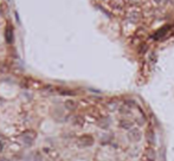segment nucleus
I'll return each mask as SVG.
<instances>
[{"label": "nucleus", "mask_w": 174, "mask_h": 161, "mask_svg": "<svg viewBox=\"0 0 174 161\" xmlns=\"http://www.w3.org/2000/svg\"><path fill=\"white\" fill-rule=\"evenodd\" d=\"M0 161H8L7 159H0Z\"/></svg>", "instance_id": "9"}, {"label": "nucleus", "mask_w": 174, "mask_h": 161, "mask_svg": "<svg viewBox=\"0 0 174 161\" xmlns=\"http://www.w3.org/2000/svg\"><path fill=\"white\" fill-rule=\"evenodd\" d=\"M1 148H2V143H1V141H0V151H1Z\"/></svg>", "instance_id": "8"}, {"label": "nucleus", "mask_w": 174, "mask_h": 161, "mask_svg": "<svg viewBox=\"0 0 174 161\" xmlns=\"http://www.w3.org/2000/svg\"><path fill=\"white\" fill-rule=\"evenodd\" d=\"M77 145L79 147H90L94 145V138L91 135H83L77 140Z\"/></svg>", "instance_id": "1"}, {"label": "nucleus", "mask_w": 174, "mask_h": 161, "mask_svg": "<svg viewBox=\"0 0 174 161\" xmlns=\"http://www.w3.org/2000/svg\"><path fill=\"white\" fill-rule=\"evenodd\" d=\"M32 161H42V156H40V155H36Z\"/></svg>", "instance_id": "7"}, {"label": "nucleus", "mask_w": 174, "mask_h": 161, "mask_svg": "<svg viewBox=\"0 0 174 161\" xmlns=\"http://www.w3.org/2000/svg\"><path fill=\"white\" fill-rule=\"evenodd\" d=\"M32 131H27V133H25L23 135V139H24V141L26 142V143H31L32 141H33V139H34V135L32 134V135H30Z\"/></svg>", "instance_id": "4"}, {"label": "nucleus", "mask_w": 174, "mask_h": 161, "mask_svg": "<svg viewBox=\"0 0 174 161\" xmlns=\"http://www.w3.org/2000/svg\"><path fill=\"white\" fill-rule=\"evenodd\" d=\"M142 138L141 135V131L139 129H130L128 133V139L132 141V142H139Z\"/></svg>", "instance_id": "2"}, {"label": "nucleus", "mask_w": 174, "mask_h": 161, "mask_svg": "<svg viewBox=\"0 0 174 161\" xmlns=\"http://www.w3.org/2000/svg\"><path fill=\"white\" fill-rule=\"evenodd\" d=\"M133 126V123L129 122V121H121V127L123 129H130Z\"/></svg>", "instance_id": "6"}, {"label": "nucleus", "mask_w": 174, "mask_h": 161, "mask_svg": "<svg viewBox=\"0 0 174 161\" xmlns=\"http://www.w3.org/2000/svg\"><path fill=\"white\" fill-rule=\"evenodd\" d=\"M6 42L8 44H11L13 42V31L11 29V26H8L6 29Z\"/></svg>", "instance_id": "3"}, {"label": "nucleus", "mask_w": 174, "mask_h": 161, "mask_svg": "<svg viewBox=\"0 0 174 161\" xmlns=\"http://www.w3.org/2000/svg\"><path fill=\"white\" fill-rule=\"evenodd\" d=\"M65 107H67V109H69V110H74L76 108V103L74 101H67V102H65Z\"/></svg>", "instance_id": "5"}]
</instances>
